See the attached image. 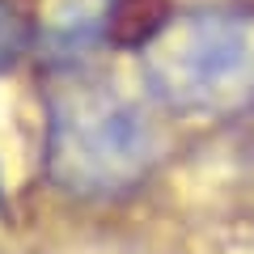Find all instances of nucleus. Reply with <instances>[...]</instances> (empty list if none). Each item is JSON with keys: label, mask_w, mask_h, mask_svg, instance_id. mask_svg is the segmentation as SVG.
<instances>
[{"label": "nucleus", "mask_w": 254, "mask_h": 254, "mask_svg": "<svg viewBox=\"0 0 254 254\" xmlns=\"http://www.w3.org/2000/svg\"><path fill=\"white\" fill-rule=\"evenodd\" d=\"M161 161V131L131 98L68 72L47 98V174L76 199H119Z\"/></svg>", "instance_id": "f257e3e1"}, {"label": "nucleus", "mask_w": 254, "mask_h": 254, "mask_svg": "<svg viewBox=\"0 0 254 254\" xmlns=\"http://www.w3.org/2000/svg\"><path fill=\"white\" fill-rule=\"evenodd\" d=\"M144 81L174 115L225 119L254 106V13L195 9L144 47Z\"/></svg>", "instance_id": "f03ea898"}, {"label": "nucleus", "mask_w": 254, "mask_h": 254, "mask_svg": "<svg viewBox=\"0 0 254 254\" xmlns=\"http://www.w3.org/2000/svg\"><path fill=\"white\" fill-rule=\"evenodd\" d=\"M30 47V21L13 0H0V72L26 55Z\"/></svg>", "instance_id": "7ed1b4c3"}, {"label": "nucleus", "mask_w": 254, "mask_h": 254, "mask_svg": "<svg viewBox=\"0 0 254 254\" xmlns=\"http://www.w3.org/2000/svg\"><path fill=\"white\" fill-rule=\"evenodd\" d=\"M0 199H4V187H0Z\"/></svg>", "instance_id": "20e7f679"}]
</instances>
